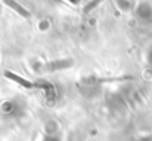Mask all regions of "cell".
<instances>
[{"mask_svg":"<svg viewBox=\"0 0 152 141\" xmlns=\"http://www.w3.org/2000/svg\"><path fill=\"white\" fill-rule=\"evenodd\" d=\"M4 77H6V78H9V80H13L15 82L21 84V85H22V87H25V88H34V87H36V84H34V82L27 81V80H24V78H21V77H18V75H15V74H12V72H9V71H6V72H4Z\"/></svg>","mask_w":152,"mask_h":141,"instance_id":"1","label":"cell"},{"mask_svg":"<svg viewBox=\"0 0 152 141\" xmlns=\"http://www.w3.org/2000/svg\"><path fill=\"white\" fill-rule=\"evenodd\" d=\"M3 1H4V3H6V4L9 6V7H12V9H13V10H15L16 13L22 15L24 18H30V12H28V10H27L25 7H22L21 4H18V3H16L15 0H3Z\"/></svg>","mask_w":152,"mask_h":141,"instance_id":"2","label":"cell"},{"mask_svg":"<svg viewBox=\"0 0 152 141\" xmlns=\"http://www.w3.org/2000/svg\"><path fill=\"white\" fill-rule=\"evenodd\" d=\"M99 1H102V0H93V1H90V3H89V4L84 7V12H89L90 9H93V7H95V6H96Z\"/></svg>","mask_w":152,"mask_h":141,"instance_id":"3","label":"cell"}]
</instances>
